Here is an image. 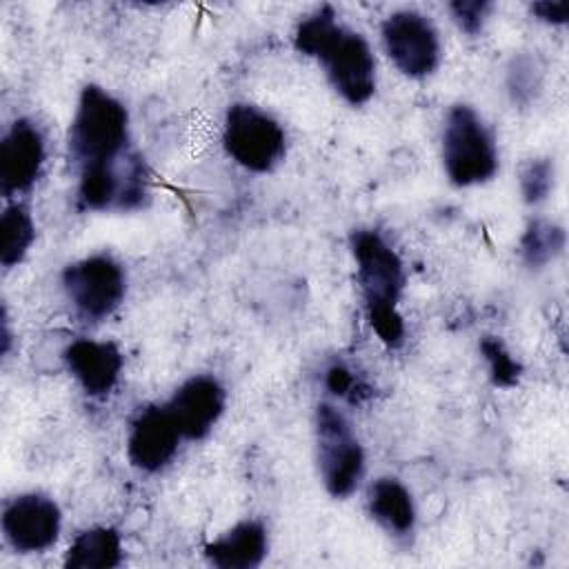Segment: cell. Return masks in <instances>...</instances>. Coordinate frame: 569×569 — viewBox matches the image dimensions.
<instances>
[{"instance_id": "cell-20", "label": "cell", "mask_w": 569, "mask_h": 569, "mask_svg": "<svg viewBox=\"0 0 569 569\" xmlns=\"http://www.w3.org/2000/svg\"><path fill=\"white\" fill-rule=\"evenodd\" d=\"M556 169L549 158H531L522 164L518 176L520 196L527 204H540L553 191Z\"/></svg>"}, {"instance_id": "cell-3", "label": "cell", "mask_w": 569, "mask_h": 569, "mask_svg": "<svg viewBox=\"0 0 569 569\" xmlns=\"http://www.w3.org/2000/svg\"><path fill=\"white\" fill-rule=\"evenodd\" d=\"M67 147L78 171L124 162L133 156L127 107L107 89L87 84L78 96Z\"/></svg>"}, {"instance_id": "cell-7", "label": "cell", "mask_w": 569, "mask_h": 569, "mask_svg": "<svg viewBox=\"0 0 569 569\" xmlns=\"http://www.w3.org/2000/svg\"><path fill=\"white\" fill-rule=\"evenodd\" d=\"M62 289L84 322H100L122 305L127 273L113 256L91 253L64 267Z\"/></svg>"}, {"instance_id": "cell-14", "label": "cell", "mask_w": 569, "mask_h": 569, "mask_svg": "<svg viewBox=\"0 0 569 569\" xmlns=\"http://www.w3.org/2000/svg\"><path fill=\"white\" fill-rule=\"evenodd\" d=\"M269 551V533L260 520H240L204 547V558L218 569H256Z\"/></svg>"}, {"instance_id": "cell-5", "label": "cell", "mask_w": 569, "mask_h": 569, "mask_svg": "<svg viewBox=\"0 0 569 569\" xmlns=\"http://www.w3.org/2000/svg\"><path fill=\"white\" fill-rule=\"evenodd\" d=\"M316 460L320 480L331 498L351 496L365 476V449L347 420L331 402H320L313 413Z\"/></svg>"}, {"instance_id": "cell-16", "label": "cell", "mask_w": 569, "mask_h": 569, "mask_svg": "<svg viewBox=\"0 0 569 569\" xmlns=\"http://www.w3.org/2000/svg\"><path fill=\"white\" fill-rule=\"evenodd\" d=\"M120 562L122 540L113 527H89L64 551L67 569H113Z\"/></svg>"}, {"instance_id": "cell-21", "label": "cell", "mask_w": 569, "mask_h": 569, "mask_svg": "<svg viewBox=\"0 0 569 569\" xmlns=\"http://www.w3.org/2000/svg\"><path fill=\"white\" fill-rule=\"evenodd\" d=\"M325 387L331 396L347 402H360L365 396H369L367 385L345 362H331L325 369Z\"/></svg>"}, {"instance_id": "cell-4", "label": "cell", "mask_w": 569, "mask_h": 569, "mask_svg": "<svg viewBox=\"0 0 569 569\" xmlns=\"http://www.w3.org/2000/svg\"><path fill=\"white\" fill-rule=\"evenodd\" d=\"M442 167L451 184L476 187L489 182L498 167V147L491 129L469 104H453L442 124Z\"/></svg>"}, {"instance_id": "cell-10", "label": "cell", "mask_w": 569, "mask_h": 569, "mask_svg": "<svg viewBox=\"0 0 569 569\" xmlns=\"http://www.w3.org/2000/svg\"><path fill=\"white\" fill-rule=\"evenodd\" d=\"M182 440L184 436L167 405H151L138 411L129 425L127 458L136 469L156 473L173 460Z\"/></svg>"}, {"instance_id": "cell-9", "label": "cell", "mask_w": 569, "mask_h": 569, "mask_svg": "<svg viewBox=\"0 0 569 569\" xmlns=\"http://www.w3.org/2000/svg\"><path fill=\"white\" fill-rule=\"evenodd\" d=\"M0 527L11 549L20 553H40L56 545L62 529V511L53 498L27 491L4 502Z\"/></svg>"}, {"instance_id": "cell-24", "label": "cell", "mask_w": 569, "mask_h": 569, "mask_svg": "<svg viewBox=\"0 0 569 569\" xmlns=\"http://www.w3.org/2000/svg\"><path fill=\"white\" fill-rule=\"evenodd\" d=\"M531 13L551 27H560L567 24L569 20V2L560 0V2H551V0H542V2H533L531 4Z\"/></svg>"}, {"instance_id": "cell-8", "label": "cell", "mask_w": 569, "mask_h": 569, "mask_svg": "<svg viewBox=\"0 0 569 569\" xmlns=\"http://www.w3.org/2000/svg\"><path fill=\"white\" fill-rule=\"evenodd\" d=\"M385 53L407 78L431 76L442 60V44L436 24L413 9L389 13L380 24Z\"/></svg>"}, {"instance_id": "cell-15", "label": "cell", "mask_w": 569, "mask_h": 569, "mask_svg": "<svg viewBox=\"0 0 569 569\" xmlns=\"http://www.w3.org/2000/svg\"><path fill=\"white\" fill-rule=\"evenodd\" d=\"M369 516L393 538H409L416 529L411 491L398 478H378L367 491Z\"/></svg>"}, {"instance_id": "cell-23", "label": "cell", "mask_w": 569, "mask_h": 569, "mask_svg": "<svg viewBox=\"0 0 569 569\" xmlns=\"http://www.w3.org/2000/svg\"><path fill=\"white\" fill-rule=\"evenodd\" d=\"M453 22L469 36L482 31V24L491 11V4L485 0H456L449 4Z\"/></svg>"}, {"instance_id": "cell-12", "label": "cell", "mask_w": 569, "mask_h": 569, "mask_svg": "<svg viewBox=\"0 0 569 569\" xmlns=\"http://www.w3.org/2000/svg\"><path fill=\"white\" fill-rule=\"evenodd\" d=\"M184 440H202L222 418L227 391L218 378L198 373L187 378L164 402Z\"/></svg>"}, {"instance_id": "cell-11", "label": "cell", "mask_w": 569, "mask_h": 569, "mask_svg": "<svg viewBox=\"0 0 569 569\" xmlns=\"http://www.w3.org/2000/svg\"><path fill=\"white\" fill-rule=\"evenodd\" d=\"M47 144L40 127L18 118L0 140V189L4 196L29 191L42 173Z\"/></svg>"}, {"instance_id": "cell-18", "label": "cell", "mask_w": 569, "mask_h": 569, "mask_svg": "<svg viewBox=\"0 0 569 569\" xmlns=\"http://www.w3.org/2000/svg\"><path fill=\"white\" fill-rule=\"evenodd\" d=\"M565 244L567 233L558 222L536 218L525 227L518 247L520 258L529 269H542L565 251Z\"/></svg>"}, {"instance_id": "cell-17", "label": "cell", "mask_w": 569, "mask_h": 569, "mask_svg": "<svg viewBox=\"0 0 569 569\" xmlns=\"http://www.w3.org/2000/svg\"><path fill=\"white\" fill-rule=\"evenodd\" d=\"M36 240V224L29 209L20 202L4 207L0 216V262L11 269L24 260Z\"/></svg>"}, {"instance_id": "cell-6", "label": "cell", "mask_w": 569, "mask_h": 569, "mask_svg": "<svg viewBox=\"0 0 569 569\" xmlns=\"http://www.w3.org/2000/svg\"><path fill=\"white\" fill-rule=\"evenodd\" d=\"M222 147L227 156L251 173L273 171L287 153V133L282 124L264 109L236 102L222 120Z\"/></svg>"}, {"instance_id": "cell-22", "label": "cell", "mask_w": 569, "mask_h": 569, "mask_svg": "<svg viewBox=\"0 0 569 569\" xmlns=\"http://www.w3.org/2000/svg\"><path fill=\"white\" fill-rule=\"evenodd\" d=\"M507 87L513 102H529L540 89V69L536 60H531L529 56H520L518 60H513L507 73Z\"/></svg>"}, {"instance_id": "cell-2", "label": "cell", "mask_w": 569, "mask_h": 569, "mask_svg": "<svg viewBox=\"0 0 569 569\" xmlns=\"http://www.w3.org/2000/svg\"><path fill=\"white\" fill-rule=\"evenodd\" d=\"M356 262V280L362 293L365 313L378 340L389 349L405 342V318L398 309L407 273L396 249L376 231L358 229L349 238Z\"/></svg>"}, {"instance_id": "cell-19", "label": "cell", "mask_w": 569, "mask_h": 569, "mask_svg": "<svg viewBox=\"0 0 569 569\" xmlns=\"http://www.w3.org/2000/svg\"><path fill=\"white\" fill-rule=\"evenodd\" d=\"M480 353L487 362L489 378L496 387L509 389L516 387L522 376V365L513 358V353L505 347V342L496 336H485L480 340Z\"/></svg>"}, {"instance_id": "cell-13", "label": "cell", "mask_w": 569, "mask_h": 569, "mask_svg": "<svg viewBox=\"0 0 569 569\" xmlns=\"http://www.w3.org/2000/svg\"><path fill=\"white\" fill-rule=\"evenodd\" d=\"M67 371L89 398H107L122 373V351L107 340L78 338L62 351Z\"/></svg>"}, {"instance_id": "cell-1", "label": "cell", "mask_w": 569, "mask_h": 569, "mask_svg": "<svg viewBox=\"0 0 569 569\" xmlns=\"http://www.w3.org/2000/svg\"><path fill=\"white\" fill-rule=\"evenodd\" d=\"M298 53L316 58L336 93L358 107L376 93V58L367 38L338 20L325 4L298 22L293 31Z\"/></svg>"}]
</instances>
